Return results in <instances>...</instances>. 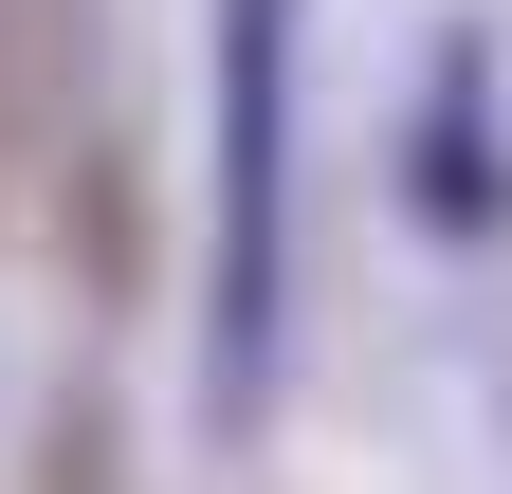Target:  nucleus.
Segmentation results:
<instances>
[{
    "label": "nucleus",
    "mask_w": 512,
    "mask_h": 494,
    "mask_svg": "<svg viewBox=\"0 0 512 494\" xmlns=\"http://www.w3.org/2000/svg\"><path fill=\"white\" fill-rule=\"evenodd\" d=\"M293 293V0H220V275H202V385L256 421Z\"/></svg>",
    "instance_id": "1"
},
{
    "label": "nucleus",
    "mask_w": 512,
    "mask_h": 494,
    "mask_svg": "<svg viewBox=\"0 0 512 494\" xmlns=\"http://www.w3.org/2000/svg\"><path fill=\"white\" fill-rule=\"evenodd\" d=\"M421 202H439V220H494V55H476V37L439 55V129H421Z\"/></svg>",
    "instance_id": "2"
}]
</instances>
